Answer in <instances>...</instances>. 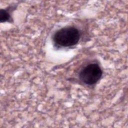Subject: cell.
<instances>
[{"instance_id": "obj_1", "label": "cell", "mask_w": 128, "mask_h": 128, "mask_svg": "<svg viewBox=\"0 0 128 128\" xmlns=\"http://www.w3.org/2000/svg\"><path fill=\"white\" fill-rule=\"evenodd\" d=\"M80 38V34L78 28L68 26L57 30L53 36V40L57 46L70 47L77 44Z\"/></svg>"}, {"instance_id": "obj_2", "label": "cell", "mask_w": 128, "mask_h": 128, "mask_svg": "<svg viewBox=\"0 0 128 128\" xmlns=\"http://www.w3.org/2000/svg\"><path fill=\"white\" fill-rule=\"evenodd\" d=\"M102 72L98 64H90L80 71L78 76L80 80L86 84L92 85L96 83L100 78Z\"/></svg>"}, {"instance_id": "obj_3", "label": "cell", "mask_w": 128, "mask_h": 128, "mask_svg": "<svg viewBox=\"0 0 128 128\" xmlns=\"http://www.w3.org/2000/svg\"><path fill=\"white\" fill-rule=\"evenodd\" d=\"M12 18L10 16V10L8 9H0V22H12Z\"/></svg>"}]
</instances>
